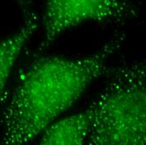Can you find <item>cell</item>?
<instances>
[{
  "label": "cell",
  "instance_id": "3",
  "mask_svg": "<svg viewBox=\"0 0 146 145\" xmlns=\"http://www.w3.org/2000/svg\"><path fill=\"white\" fill-rule=\"evenodd\" d=\"M139 9L131 3L118 0H50L43 16L44 38L39 51L44 52L59 36L82 24L97 21H123L134 18Z\"/></svg>",
  "mask_w": 146,
  "mask_h": 145
},
{
  "label": "cell",
  "instance_id": "4",
  "mask_svg": "<svg viewBox=\"0 0 146 145\" xmlns=\"http://www.w3.org/2000/svg\"><path fill=\"white\" fill-rule=\"evenodd\" d=\"M93 103L83 111L56 120L41 133L38 145H87Z\"/></svg>",
  "mask_w": 146,
  "mask_h": 145
},
{
  "label": "cell",
  "instance_id": "1",
  "mask_svg": "<svg viewBox=\"0 0 146 145\" xmlns=\"http://www.w3.org/2000/svg\"><path fill=\"white\" fill-rule=\"evenodd\" d=\"M124 38L116 34L86 56L35 59L20 74L5 109L0 145H30L107 71Z\"/></svg>",
  "mask_w": 146,
  "mask_h": 145
},
{
  "label": "cell",
  "instance_id": "5",
  "mask_svg": "<svg viewBox=\"0 0 146 145\" xmlns=\"http://www.w3.org/2000/svg\"><path fill=\"white\" fill-rule=\"evenodd\" d=\"M24 10L22 26L16 33L0 40V102L18 59L40 24L37 13L31 9Z\"/></svg>",
  "mask_w": 146,
  "mask_h": 145
},
{
  "label": "cell",
  "instance_id": "2",
  "mask_svg": "<svg viewBox=\"0 0 146 145\" xmlns=\"http://www.w3.org/2000/svg\"><path fill=\"white\" fill-rule=\"evenodd\" d=\"M146 68L134 61L113 70L99 97L87 145H145Z\"/></svg>",
  "mask_w": 146,
  "mask_h": 145
}]
</instances>
